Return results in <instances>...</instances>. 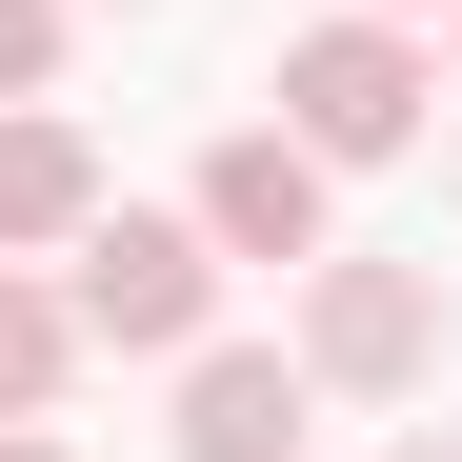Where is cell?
<instances>
[{
    "label": "cell",
    "instance_id": "1",
    "mask_svg": "<svg viewBox=\"0 0 462 462\" xmlns=\"http://www.w3.org/2000/svg\"><path fill=\"white\" fill-rule=\"evenodd\" d=\"M60 322H81V362H181V342H221V242L181 201H81Z\"/></svg>",
    "mask_w": 462,
    "mask_h": 462
},
{
    "label": "cell",
    "instance_id": "2",
    "mask_svg": "<svg viewBox=\"0 0 462 462\" xmlns=\"http://www.w3.org/2000/svg\"><path fill=\"white\" fill-rule=\"evenodd\" d=\"M422 101H442V41L422 21H362V0H342V21L282 41V141H301V162H402Z\"/></svg>",
    "mask_w": 462,
    "mask_h": 462
},
{
    "label": "cell",
    "instance_id": "3",
    "mask_svg": "<svg viewBox=\"0 0 462 462\" xmlns=\"http://www.w3.org/2000/svg\"><path fill=\"white\" fill-rule=\"evenodd\" d=\"M422 362H442V282L422 262H382V242L301 262V382H322V402H402Z\"/></svg>",
    "mask_w": 462,
    "mask_h": 462
},
{
    "label": "cell",
    "instance_id": "4",
    "mask_svg": "<svg viewBox=\"0 0 462 462\" xmlns=\"http://www.w3.org/2000/svg\"><path fill=\"white\" fill-rule=\"evenodd\" d=\"M181 221H201L221 262H282V282H301V262L342 242V162H301L282 121H221V141H201V201H181Z\"/></svg>",
    "mask_w": 462,
    "mask_h": 462
},
{
    "label": "cell",
    "instance_id": "5",
    "mask_svg": "<svg viewBox=\"0 0 462 462\" xmlns=\"http://www.w3.org/2000/svg\"><path fill=\"white\" fill-rule=\"evenodd\" d=\"M301 422H322L301 342H181V462H301Z\"/></svg>",
    "mask_w": 462,
    "mask_h": 462
},
{
    "label": "cell",
    "instance_id": "6",
    "mask_svg": "<svg viewBox=\"0 0 462 462\" xmlns=\"http://www.w3.org/2000/svg\"><path fill=\"white\" fill-rule=\"evenodd\" d=\"M81 201H101V141L60 121V101H0V262H60Z\"/></svg>",
    "mask_w": 462,
    "mask_h": 462
},
{
    "label": "cell",
    "instance_id": "7",
    "mask_svg": "<svg viewBox=\"0 0 462 462\" xmlns=\"http://www.w3.org/2000/svg\"><path fill=\"white\" fill-rule=\"evenodd\" d=\"M60 382H81V322H60V282L0 262V422H60Z\"/></svg>",
    "mask_w": 462,
    "mask_h": 462
},
{
    "label": "cell",
    "instance_id": "8",
    "mask_svg": "<svg viewBox=\"0 0 462 462\" xmlns=\"http://www.w3.org/2000/svg\"><path fill=\"white\" fill-rule=\"evenodd\" d=\"M60 41H81V0H0V101H60Z\"/></svg>",
    "mask_w": 462,
    "mask_h": 462
},
{
    "label": "cell",
    "instance_id": "9",
    "mask_svg": "<svg viewBox=\"0 0 462 462\" xmlns=\"http://www.w3.org/2000/svg\"><path fill=\"white\" fill-rule=\"evenodd\" d=\"M0 462H81V442H60V422H0Z\"/></svg>",
    "mask_w": 462,
    "mask_h": 462
},
{
    "label": "cell",
    "instance_id": "10",
    "mask_svg": "<svg viewBox=\"0 0 462 462\" xmlns=\"http://www.w3.org/2000/svg\"><path fill=\"white\" fill-rule=\"evenodd\" d=\"M362 21H442V0H362Z\"/></svg>",
    "mask_w": 462,
    "mask_h": 462
},
{
    "label": "cell",
    "instance_id": "11",
    "mask_svg": "<svg viewBox=\"0 0 462 462\" xmlns=\"http://www.w3.org/2000/svg\"><path fill=\"white\" fill-rule=\"evenodd\" d=\"M382 462H462V442H382Z\"/></svg>",
    "mask_w": 462,
    "mask_h": 462
},
{
    "label": "cell",
    "instance_id": "12",
    "mask_svg": "<svg viewBox=\"0 0 462 462\" xmlns=\"http://www.w3.org/2000/svg\"><path fill=\"white\" fill-rule=\"evenodd\" d=\"M442 60H462V0H442Z\"/></svg>",
    "mask_w": 462,
    "mask_h": 462
}]
</instances>
